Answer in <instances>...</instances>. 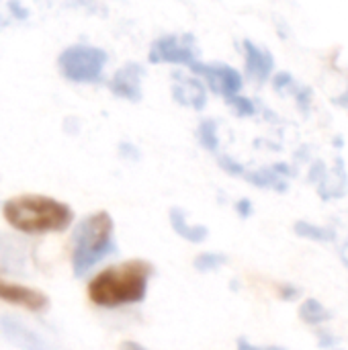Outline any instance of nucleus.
Listing matches in <instances>:
<instances>
[{
    "label": "nucleus",
    "instance_id": "f257e3e1",
    "mask_svg": "<svg viewBox=\"0 0 348 350\" xmlns=\"http://www.w3.org/2000/svg\"><path fill=\"white\" fill-rule=\"evenodd\" d=\"M154 275V265L144 258L123 260L96 273L88 287V299L105 310L133 306L146 299L148 283Z\"/></svg>",
    "mask_w": 348,
    "mask_h": 350
},
{
    "label": "nucleus",
    "instance_id": "f03ea898",
    "mask_svg": "<svg viewBox=\"0 0 348 350\" xmlns=\"http://www.w3.org/2000/svg\"><path fill=\"white\" fill-rule=\"evenodd\" d=\"M2 217L18 234H59L74 224V209L53 197L25 193L2 203Z\"/></svg>",
    "mask_w": 348,
    "mask_h": 350
},
{
    "label": "nucleus",
    "instance_id": "7ed1b4c3",
    "mask_svg": "<svg viewBox=\"0 0 348 350\" xmlns=\"http://www.w3.org/2000/svg\"><path fill=\"white\" fill-rule=\"evenodd\" d=\"M113 232L115 221L109 211H94L78 221L72 234V269L78 279L117 250Z\"/></svg>",
    "mask_w": 348,
    "mask_h": 350
},
{
    "label": "nucleus",
    "instance_id": "20e7f679",
    "mask_svg": "<svg viewBox=\"0 0 348 350\" xmlns=\"http://www.w3.org/2000/svg\"><path fill=\"white\" fill-rule=\"evenodd\" d=\"M109 55L105 49L88 43H74L57 55L62 78L72 84H94L103 80Z\"/></svg>",
    "mask_w": 348,
    "mask_h": 350
},
{
    "label": "nucleus",
    "instance_id": "39448f33",
    "mask_svg": "<svg viewBox=\"0 0 348 350\" xmlns=\"http://www.w3.org/2000/svg\"><path fill=\"white\" fill-rule=\"evenodd\" d=\"M148 59H150V64H176V66L189 68L191 64L197 62L195 37L191 33L162 35L152 41Z\"/></svg>",
    "mask_w": 348,
    "mask_h": 350
},
{
    "label": "nucleus",
    "instance_id": "423d86ee",
    "mask_svg": "<svg viewBox=\"0 0 348 350\" xmlns=\"http://www.w3.org/2000/svg\"><path fill=\"white\" fill-rule=\"evenodd\" d=\"M189 70L199 80H203L205 88H209L215 94H222L224 98H228L232 94H238L242 90V86H244L242 74L236 68H232L228 64H222V62L205 64V62L197 59L195 64L189 66Z\"/></svg>",
    "mask_w": 348,
    "mask_h": 350
},
{
    "label": "nucleus",
    "instance_id": "0eeeda50",
    "mask_svg": "<svg viewBox=\"0 0 348 350\" xmlns=\"http://www.w3.org/2000/svg\"><path fill=\"white\" fill-rule=\"evenodd\" d=\"M0 301H6L10 306L23 308L35 314L45 312L49 308V297L43 291L21 285V283H12L4 275H0Z\"/></svg>",
    "mask_w": 348,
    "mask_h": 350
},
{
    "label": "nucleus",
    "instance_id": "6e6552de",
    "mask_svg": "<svg viewBox=\"0 0 348 350\" xmlns=\"http://www.w3.org/2000/svg\"><path fill=\"white\" fill-rule=\"evenodd\" d=\"M144 76H146V68L135 62H129L121 66L107 84L113 96L129 100V103H139L144 96V90H142Z\"/></svg>",
    "mask_w": 348,
    "mask_h": 350
},
{
    "label": "nucleus",
    "instance_id": "1a4fd4ad",
    "mask_svg": "<svg viewBox=\"0 0 348 350\" xmlns=\"http://www.w3.org/2000/svg\"><path fill=\"white\" fill-rule=\"evenodd\" d=\"M174 82H172V98L189 109L195 111H203L207 105V88L205 84L193 74V76H185L180 72L172 74Z\"/></svg>",
    "mask_w": 348,
    "mask_h": 350
},
{
    "label": "nucleus",
    "instance_id": "9d476101",
    "mask_svg": "<svg viewBox=\"0 0 348 350\" xmlns=\"http://www.w3.org/2000/svg\"><path fill=\"white\" fill-rule=\"evenodd\" d=\"M0 330L4 334V338L14 345L21 350H53L49 347L47 340H43L37 332H33L29 326H25L23 322L10 318V316H2L0 318Z\"/></svg>",
    "mask_w": 348,
    "mask_h": 350
},
{
    "label": "nucleus",
    "instance_id": "9b49d317",
    "mask_svg": "<svg viewBox=\"0 0 348 350\" xmlns=\"http://www.w3.org/2000/svg\"><path fill=\"white\" fill-rule=\"evenodd\" d=\"M242 47H244V59H246V74L248 78L256 80L258 84L267 82L273 74V68H275V57L269 49L252 43L250 39H244L242 41Z\"/></svg>",
    "mask_w": 348,
    "mask_h": 350
},
{
    "label": "nucleus",
    "instance_id": "f8f14e48",
    "mask_svg": "<svg viewBox=\"0 0 348 350\" xmlns=\"http://www.w3.org/2000/svg\"><path fill=\"white\" fill-rule=\"evenodd\" d=\"M168 217H170L172 230H174L183 240H189V242H193V244H201V242H205V238L209 236V230H207L205 226L189 224L187 213H185L180 207H172L170 213H168Z\"/></svg>",
    "mask_w": 348,
    "mask_h": 350
},
{
    "label": "nucleus",
    "instance_id": "ddd939ff",
    "mask_svg": "<svg viewBox=\"0 0 348 350\" xmlns=\"http://www.w3.org/2000/svg\"><path fill=\"white\" fill-rule=\"evenodd\" d=\"M244 178L250 185L258 187V189H273L277 193H285L289 189L287 180L281 174H277L273 170V166L271 168H260V170H246L244 172Z\"/></svg>",
    "mask_w": 348,
    "mask_h": 350
},
{
    "label": "nucleus",
    "instance_id": "4468645a",
    "mask_svg": "<svg viewBox=\"0 0 348 350\" xmlns=\"http://www.w3.org/2000/svg\"><path fill=\"white\" fill-rule=\"evenodd\" d=\"M299 318L310 326H318V324L328 322L332 318V314L318 299H306L299 308Z\"/></svg>",
    "mask_w": 348,
    "mask_h": 350
},
{
    "label": "nucleus",
    "instance_id": "2eb2a0df",
    "mask_svg": "<svg viewBox=\"0 0 348 350\" xmlns=\"http://www.w3.org/2000/svg\"><path fill=\"white\" fill-rule=\"evenodd\" d=\"M293 230H295V234L299 238H308V240H314V242H334L336 240L334 230L322 228V226H316V224H310V221H297Z\"/></svg>",
    "mask_w": 348,
    "mask_h": 350
},
{
    "label": "nucleus",
    "instance_id": "dca6fc26",
    "mask_svg": "<svg viewBox=\"0 0 348 350\" xmlns=\"http://www.w3.org/2000/svg\"><path fill=\"white\" fill-rule=\"evenodd\" d=\"M197 139L201 148L207 152H217L219 150V135H217V121L213 119H203L197 127Z\"/></svg>",
    "mask_w": 348,
    "mask_h": 350
},
{
    "label": "nucleus",
    "instance_id": "f3484780",
    "mask_svg": "<svg viewBox=\"0 0 348 350\" xmlns=\"http://www.w3.org/2000/svg\"><path fill=\"white\" fill-rule=\"evenodd\" d=\"M228 262V256L226 254H219V252H203L195 258V269L201 271V273H209V271H217L219 267H224Z\"/></svg>",
    "mask_w": 348,
    "mask_h": 350
},
{
    "label": "nucleus",
    "instance_id": "a211bd4d",
    "mask_svg": "<svg viewBox=\"0 0 348 350\" xmlns=\"http://www.w3.org/2000/svg\"><path fill=\"white\" fill-rule=\"evenodd\" d=\"M226 100H228V105L236 111V115H238V117H252V115L256 113L254 103H252L248 96H242L240 92H238V94L228 96Z\"/></svg>",
    "mask_w": 348,
    "mask_h": 350
},
{
    "label": "nucleus",
    "instance_id": "6ab92c4d",
    "mask_svg": "<svg viewBox=\"0 0 348 350\" xmlns=\"http://www.w3.org/2000/svg\"><path fill=\"white\" fill-rule=\"evenodd\" d=\"M217 164H219V168H222L224 172H228L230 176H244V172H246V168H244L238 160H234L232 156H228V154H222V156L217 158Z\"/></svg>",
    "mask_w": 348,
    "mask_h": 350
},
{
    "label": "nucleus",
    "instance_id": "aec40b11",
    "mask_svg": "<svg viewBox=\"0 0 348 350\" xmlns=\"http://www.w3.org/2000/svg\"><path fill=\"white\" fill-rule=\"evenodd\" d=\"M293 84H295V82H293V76H291L289 72H279V74H275V78H273V88H275L277 92L291 90Z\"/></svg>",
    "mask_w": 348,
    "mask_h": 350
},
{
    "label": "nucleus",
    "instance_id": "412c9836",
    "mask_svg": "<svg viewBox=\"0 0 348 350\" xmlns=\"http://www.w3.org/2000/svg\"><path fill=\"white\" fill-rule=\"evenodd\" d=\"M119 154H121L123 158H127V160H139L137 148H135L133 144H127V142H123V144L119 146Z\"/></svg>",
    "mask_w": 348,
    "mask_h": 350
},
{
    "label": "nucleus",
    "instance_id": "4be33fe9",
    "mask_svg": "<svg viewBox=\"0 0 348 350\" xmlns=\"http://www.w3.org/2000/svg\"><path fill=\"white\" fill-rule=\"evenodd\" d=\"M8 10H10L16 18H27V16H29V10H27L25 6H21L16 0H10V2H8Z\"/></svg>",
    "mask_w": 348,
    "mask_h": 350
},
{
    "label": "nucleus",
    "instance_id": "5701e85b",
    "mask_svg": "<svg viewBox=\"0 0 348 350\" xmlns=\"http://www.w3.org/2000/svg\"><path fill=\"white\" fill-rule=\"evenodd\" d=\"M236 211L240 213V217H250V213H252V203H250L248 199H240V201L236 203Z\"/></svg>",
    "mask_w": 348,
    "mask_h": 350
},
{
    "label": "nucleus",
    "instance_id": "b1692460",
    "mask_svg": "<svg viewBox=\"0 0 348 350\" xmlns=\"http://www.w3.org/2000/svg\"><path fill=\"white\" fill-rule=\"evenodd\" d=\"M236 350H287V349H281V347H254V345H250L248 340L240 338V340H238V349Z\"/></svg>",
    "mask_w": 348,
    "mask_h": 350
},
{
    "label": "nucleus",
    "instance_id": "393cba45",
    "mask_svg": "<svg viewBox=\"0 0 348 350\" xmlns=\"http://www.w3.org/2000/svg\"><path fill=\"white\" fill-rule=\"evenodd\" d=\"M299 295V289L297 287H293V285H283L281 287V297L283 299H295Z\"/></svg>",
    "mask_w": 348,
    "mask_h": 350
},
{
    "label": "nucleus",
    "instance_id": "a878e982",
    "mask_svg": "<svg viewBox=\"0 0 348 350\" xmlns=\"http://www.w3.org/2000/svg\"><path fill=\"white\" fill-rule=\"evenodd\" d=\"M273 170H275L277 174H281L283 178H287V176H293V170H291L287 164H283V162H279V164H273Z\"/></svg>",
    "mask_w": 348,
    "mask_h": 350
},
{
    "label": "nucleus",
    "instance_id": "bb28decb",
    "mask_svg": "<svg viewBox=\"0 0 348 350\" xmlns=\"http://www.w3.org/2000/svg\"><path fill=\"white\" fill-rule=\"evenodd\" d=\"M334 342H336V338H332L328 332H322V334H320V347H322V349H328V347H332Z\"/></svg>",
    "mask_w": 348,
    "mask_h": 350
},
{
    "label": "nucleus",
    "instance_id": "cd10ccee",
    "mask_svg": "<svg viewBox=\"0 0 348 350\" xmlns=\"http://www.w3.org/2000/svg\"><path fill=\"white\" fill-rule=\"evenodd\" d=\"M119 350H148V349H144L142 345H137V342H133V340H125V342H121Z\"/></svg>",
    "mask_w": 348,
    "mask_h": 350
},
{
    "label": "nucleus",
    "instance_id": "c85d7f7f",
    "mask_svg": "<svg viewBox=\"0 0 348 350\" xmlns=\"http://www.w3.org/2000/svg\"><path fill=\"white\" fill-rule=\"evenodd\" d=\"M334 103H336V105H340V107H348V90L345 92V94H340Z\"/></svg>",
    "mask_w": 348,
    "mask_h": 350
},
{
    "label": "nucleus",
    "instance_id": "c756f323",
    "mask_svg": "<svg viewBox=\"0 0 348 350\" xmlns=\"http://www.w3.org/2000/svg\"><path fill=\"white\" fill-rule=\"evenodd\" d=\"M343 262H345V265L348 267V256H347V254H343Z\"/></svg>",
    "mask_w": 348,
    "mask_h": 350
}]
</instances>
